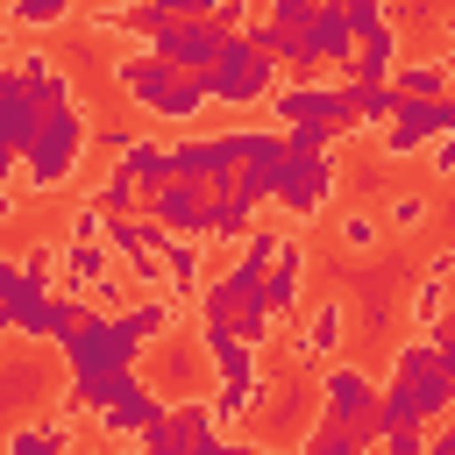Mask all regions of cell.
<instances>
[{
    "label": "cell",
    "instance_id": "cell-23",
    "mask_svg": "<svg viewBox=\"0 0 455 455\" xmlns=\"http://www.w3.org/2000/svg\"><path fill=\"white\" fill-rule=\"evenodd\" d=\"M263 299H270V313H299V299H306V242H284V256L270 263V284H263Z\"/></svg>",
    "mask_w": 455,
    "mask_h": 455
},
{
    "label": "cell",
    "instance_id": "cell-52",
    "mask_svg": "<svg viewBox=\"0 0 455 455\" xmlns=\"http://www.w3.org/2000/svg\"><path fill=\"white\" fill-rule=\"evenodd\" d=\"M299 455H320V448H299Z\"/></svg>",
    "mask_w": 455,
    "mask_h": 455
},
{
    "label": "cell",
    "instance_id": "cell-26",
    "mask_svg": "<svg viewBox=\"0 0 455 455\" xmlns=\"http://www.w3.org/2000/svg\"><path fill=\"white\" fill-rule=\"evenodd\" d=\"M121 171H128L149 199H156L164 185H178V171H171V142H156V135H135V149L121 156Z\"/></svg>",
    "mask_w": 455,
    "mask_h": 455
},
{
    "label": "cell",
    "instance_id": "cell-19",
    "mask_svg": "<svg viewBox=\"0 0 455 455\" xmlns=\"http://www.w3.org/2000/svg\"><path fill=\"white\" fill-rule=\"evenodd\" d=\"M78 327H85V306H78L71 291H50V299H43V306L21 320V334H14V341H36V348H64Z\"/></svg>",
    "mask_w": 455,
    "mask_h": 455
},
{
    "label": "cell",
    "instance_id": "cell-15",
    "mask_svg": "<svg viewBox=\"0 0 455 455\" xmlns=\"http://www.w3.org/2000/svg\"><path fill=\"white\" fill-rule=\"evenodd\" d=\"M36 398H57V391H50L43 363H36V341H14V348L0 355V405H7L14 419H36Z\"/></svg>",
    "mask_w": 455,
    "mask_h": 455
},
{
    "label": "cell",
    "instance_id": "cell-5",
    "mask_svg": "<svg viewBox=\"0 0 455 455\" xmlns=\"http://www.w3.org/2000/svg\"><path fill=\"white\" fill-rule=\"evenodd\" d=\"M228 43H235V28H220L213 14H185V21H171V28H156L142 50H156L171 71H185V78H206L220 57H228Z\"/></svg>",
    "mask_w": 455,
    "mask_h": 455
},
{
    "label": "cell",
    "instance_id": "cell-35",
    "mask_svg": "<svg viewBox=\"0 0 455 455\" xmlns=\"http://www.w3.org/2000/svg\"><path fill=\"white\" fill-rule=\"evenodd\" d=\"M391 114H398L391 85H355V128H391Z\"/></svg>",
    "mask_w": 455,
    "mask_h": 455
},
{
    "label": "cell",
    "instance_id": "cell-16",
    "mask_svg": "<svg viewBox=\"0 0 455 455\" xmlns=\"http://www.w3.org/2000/svg\"><path fill=\"white\" fill-rule=\"evenodd\" d=\"M57 284L78 299V291H100L114 299V249L107 242H64L57 249Z\"/></svg>",
    "mask_w": 455,
    "mask_h": 455
},
{
    "label": "cell",
    "instance_id": "cell-48",
    "mask_svg": "<svg viewBox=\"0 0 455 455\" xmlns=\"http://www.w3.org/2000/svg\"><path fill=\"white\" fill-rule=\"evenodd\" d=\"M405 14H412V21H427V14H441V0H412Z\"/></svg>",
    "mask_w": 455,
    "mask_h": 455
},
{
    "label": "cell",
    "instance_id": "cell-50",
    "mask_svg": "<svg viewBox=\"0 0 455 455\" xmlns=\"http://www.w3.org/2000/svg\"><path fill=\"white\" fill-rule=\"evenodd\" d=\"M448 36H455V14H448Z\"/></svg>",
    "mask_w": 455,
    "mask_h": 455
},
{
    "label": "cell",
    "instance_id": "cell-1",
    "mask_svg": "<svg viewBox=\"0 0 455 455\" xmlns=\"http://www.w3.org/2000/svg\"><path fill=\"white\" fill-rule=\"evenodd\" d=\"M441 419H455V377H448L441 348L434 341H398V370L377 398V427L391 434V427H441Z\"/></svg>",
    "mask_w": 455,
    "mask_h": 455
},
{
    "label": "cell",
    "instance_id": "cell-2",
    "mask_svg": "<svg viewBox=\"0 0 455 455\" xmlns=\"http://www.w3.org/2000/svg\"><path fill=\"white\" fill-rule=\"evenodd\" d=\"M114 85H121V92H128L142 114H156V121H199V114L213 107L206 78H185V71H171L156 50L114 57Z\"/></svg>",
    "mask_w": 455,
    "mask_h": 455
},
{
    "label": "cell",
    "instance_id": "cell-34",
    "mask_svg": "<svg viewBox=\"0 0 455 455\" xmlns=\"http://www.w3.org/2000/svg\"><path fill=\"white\" fill-rule=\"evenodd\" d=\"M71 7L78 0H7V21L14 28H57V21H71Z\"/></svg>",
    "mask_w": 455,
    "mask_h": 455
},
{
    "label": "cell",
    "instance_id": "cell-41",
    "mask_svg": "<svg viewBox=\"0 0 455 455\" xmlns=\"http://www.w3.org/2000/svg\"><path fill=\"white\" fill-rule=\"evenodd\" d=\"M263 7H270L263 21H277V28H291V36H299V28L313 21V7H320V0H263Z\"/></svg>",
    "mask_w": 455,
    "mask_h": 455
},
{
    "label": "cell",
    "instance_id": "cell-24",
    "mask_svg": "<svg viewBox=\"0 0 455 455\" xmlns=\"http://www.w3.org/2000/svg\"><path fill=\"white\" fill-rule=\"evenodd\" d=\"M7 455H71V419H57V412L14 419L7 427Z\"/></svg>",
    "mask_w": 455,
    "mask_h": 455
},
{
    "label": "cell",
    "instance_id": "cell-29",
    "mask_svg": "<svg viewBox=\"0 0 455 455\" xmlns=\"http://www.w3.org/2000/svg\"><path fill=\"white\" fill-rule=\"evenodd\" d=\"M164 284H171V299H185V291H206V284H213V277H206V263H199V242L164 235Z\"/></svg>",
    "mask_w": 455,
    "mask_h": 455
},
{
    "label": "cell",
    "instance_id": "cell-47",
    "mask_svg": "<svg viewBox=\"0 0 455 455\" xmlns=\"http://www.w3.org/2000/svg\"><path fill=\"white\" fill-rule=\"evenodd\" d=\"M434 171H441V178H455V135H441V149H434Z\"/></svg>",
    "mask_w": 455,
    "mask_h": 455
},
{
    "label": "cell",
    "instance_id": "cell-38",
    "mask_svg": "<svg viewBox=\"0 0 455 455\" xmlns=\"http://www.w3.org/2000/svg\"><path fill=\"white\" fill-rule=\"evenodd\" d=\"M306 448H320V455H370V441H355L348 427H327V419L313 427V441H306Z\"/></svg>",
    "mask_w": 455,
    "mask_h": 455
},
{
    "label": "cell",
    "instance_id": "cell-49",
    "mask_svg": "<svg viewBox=\"0 0 455 455\" xmlns=\"http://www.w3.org/2000/svg\"><path fill=\"white\" fill-rule=\"evenodd\" d=\"M441 114H448V135H455V92H448V100H441Z\"/></svg>",
    "mask_w": 455,
    "mask_h": 455
},
{
    "label": "cell",
    "instance_id": "cell-12",
    "mask_svg": "<svg viewBox=\"0 0 455 455\" xmlns=\"http://www.w3.org/2000/svg\"><path fill=\"white\" fill-rule=\"evenodd\" d=\"M36 128H43V107H36V92H28V78L7 64L0 71V156L21 171V156H28V142H36Z\"/></svg>",
    "mask_w": 455,
    "mask_h": 455
},
{
    "label": "cell",
    "instance_id": "cell-11",
    "mask_svg": "<svg viewBox=\"0 0 455 455\" xmlns=\"http://www.w3.org/2000/svg\"><path fill=\"white\" fill-rule=\"evenodd\" d=\"M299 50H306V64H299V78H306V71H327L334 57L348 64V57H355V28H348V0H320V7H313V21L299 28Z\"/></svg>",
    "mask_w": 455,
    "mask_h": 455
},
{
    "label": "cell",
    "instance_id": "cell-37",
    "mask_svg": "<svg viewBox=\"0 0 455 455\" xmlns=\"http://www.w3.org/2000/svg\"><path fill=\"white\" fill-rule=\"evenodd\" d=\"M348 28H355V43H370V36L398 28V21H391V7H384V0H348Z\"/></svg>",
    "mask_w": 455,
    "mask_h": 455
},
{
    "label": "cell",
    "instance_id": "cell-17",
    "mask_svg": "<svg viewBox=\"0 0 455 455\" xmlns=\"http://www.w3.org/2000/svg\"><path fill=\"white\" fill-rule=\"evenodd\" d=\"M434 135H448L441 100H398V114H391V128H384V156H412V149H427Z\"/></svg>",
    "mask_w": 455,
    "mask_h": 455
},
{
    "label": "cell",
    "instance_id": "cell-21",
    "mask_svg": "<svg viewBox=\"0 0 455 455\" xmlns=\"http://www.w3.org/2000/svg\"><path fill=\"white\" fill-rule=\"evenodd\" d=\"M391 78H398V28L355 43V57L341 64V85H391Z\"/></svg>",
    "mask_w": 455,
    "mask_h": 455
},
{
    "label": "cell",
    "instance_id": "cell-36",
    "mask_svg": "<svg viewBox=\"0 0 455 455\" xmlns=\"http://www.w3.org/2000/svg\"><path fill=\"white\" fill-rule=\"evenodd\" d=\"M291 135V156H327L334 142H341V128H327V121H299V128H284Z\"/></svg>",
    "mask_w": 455,
    "mask_h": 455
},
{
    "label": "cell",
    "instance_id": "cell-4",
    "mask_svg": "<svg viewBox=\"0 0 455 455\" xmlns=\"http://www.w3.org/2000/svg\"><path fill=\"white\" fill-rule=\"evenodd\" d=\"M85 107H64V114H43V128H36V142H28V156H21V192H57V185H71L78 178V156H85Z\"/></svg>",
    "mask_w": 455,
    "mask_h": 455
},
{
    "label": "cell",
    "instance_id": "cell-46",
    "mask_svg": "<svg viewBox=\"0 0 455 455\" xmlns=\"http://www.w3.org/2000/svg\"><path fill=\"white\" fill-rule=\"evenodd\" d=\"M427 455H455V419H441V427H434V441H427Z\"/></svg>",
    "mask_w": 455,
    "mask_h": 455
},
{
    "label": "cell",
    "instance_id": "cell-22",
    "mask_svg": "<svg viewBox=\"0 0 455 455\" xmlns=\"http://www.w3.org/2000/svg\"><path fill=\"white\" fill-rule=\"evenodd\" d=\"M135 391H142L135 370H107V377H71L64 398H71V412H92V419H100L107 405H121V398H135Z\"/></svg>",
    "mask_w": 455,
    "mask_h": 455
},
{
    "label": "cell",
    "instance_id": "cell-42",
    "mask_svg": "<svg viewBox=\"0 0 455 455\" xmlns=\"http://www.w3.org/2000/svg\"><path fill=\"white\" fill-rule=\"evenodd\" d=\"M270 320H277L270 306H249V313H235V334H242L249 348H263V334H270Z\"/></svg>",
    "mask_w": 455,
    "mask_h": 455
},
{
    "label": "cell",
    "instance_id": "cell-51",
    "mask_svg": "<svg viewBox=\"0 0 455 455\" xmlns=\"http://www.w3.org/2000/svg\"><path fill=\"white\" fill-rule=\"evenodd\" d=\"M121 7H142V0H121Z\"/></svg>",
    "mask_w": 455,
    "mask_h": 455
},
{
    "label": "cell",
    "instance_id": "cell-28",
    "mask_svg": "<svg viewBox=\"0 0 455 455\" xmlns=\"http://www.w3.org/2000/svg\"><path fill=\"white\" fill-rule=\"evenodd\" d=\"M341 334H348V313H341V299H320V306H313V320H306V334H299V355H306V363H334Z\"/></svg>",
    "mask_w": 455,
    "mask_h": 455
},
{
    "label": "cell",
    "instance_id": "cell-7",
    "mask_svg": "<svg viewBox=\"0 0 455 455\" xmlns=\"http://www.w3.org/2000/svg\"><path fill=\"white\" fill-rule=\"evenodd\" d=\"M57 249H21V256H0V327L21 334V320L57 291Z\"/></svg>",
    "mask_w": 455,
    "mask_h": 455
},
{
    "label": "cell",
    "instance_id": "cell-13",
    "mask_svg": "<svg viewBox=\"0 0 455 455\" xmlns=\"http://www.w3.org/2000/svg\"><path fill=\"white\" fill-rule=\"evenodd\" d=\"M334 185H341V164L334 156H284V178H277V206L284 213H320L327 199H334Z\"/></svg>",
    "mask_w": 455,
    "mask_h": 455
},
{
    "label": "cell",
    "instance_id": "cell-40",
    "mask_svg": "<svg viewBox=\"0 0 455 455\" xmlns=\"http://www.w3.org/2000/svg\"><path fill=\"white\" fill-rule=\"evenodd\" d=\"M427 441H434L427 427H391V434L377 441V455H427Z\"/></svg>",
    "mask_w": 455,
    "mask_h": 455
},
{
    "label": "cell",
    "instance_id": "cell-20",
    "mask_svg": "<svg viewBox=\"0 0 455 455\" xmlns=\"http://www.w3.org/2000/svg\"><path fill=\"white\" fill-rule=\"evenodd\" d=\"M164 412H171V405H164V391H156V384H142L135 398H121V405H107V412H100V434H107V441H142Z\"/></svg>",
    "mask_w": 455,
    "mask_h": 455
},
{
    "label": "cell",
    "instance_id": "cell-3",
    "mask_svg": "<svg viewBox=\"0 0 455 455\" xmlns=\"http://www.w3.org/2000/svg\"><path fill=\"white\" fill-rule=\"evenodd\" d=\"M199 363L213 370V412H220V419L256 412L263 377H256V348L235 334V320H199Z\"/></svg>",
    "mask_w": 455,
    "mask_h": 455
},
{
    "label": "cell",
    "instance_id": "cell-10",
    "mask_svg": "<svg viewBox=\"0 0 455 455\" xmlns=\"http://www.w3.org/2000/svg\"><path fill=\"white\" fill-rule=\"evenodd\" d=\"M71 377H107V370H135V348L114 334V313H85V327L57 348Z\"/></svg>",
    "mask_w": 455,
    "mask_h": 455
},
{
    "label": "cell",
    "instance_id": "cell-31",
    "mask_svg": "<svg viewBox=\"0 0 455 455\" xmlns=\"http://www.w3.org/2000/svg\"><path fill=\"white\" fill-rule=\"evenodd\" d=\"M242 36H249V43H256V57H270V64H291V71L306 64L299 36H291V28H277V21H256V28H242Z\"/></svg>",
    "mask_w": 455,
    "mask_h": 455
},
{
    "label": "cell",
    "instance_id": "cell-8",
    "mask_svg": "<svg viewBox=\"0 0 455 455\" xmlns=\"http://www.w3.org/2000/svg\"><path fill=\"white\" fill-rule=\"evenodd\" d=\"M377 398H384V384H377L363 363H327V370H320V419H327V427L363 434V427L377 419Z\"/></svg>",
    "mask_w": 455,
    "mask_h": 455
},
{
    "label": "cell",
    "instance_id": "cell-44",
    "mask_svg": "<svg viewBox=\"0 0 455 455\" xmlns=\"http://www.w3.org/2000/svg\"><path fill=\"white\" fill-rule=\"evenodd\" d=\"M192 455H256V448H249V441H228V434L213 427V434H199V441H192Z\"/></svg>",
    "mask_w": 455,
    "mask_h": 455
},
{
    "label": "cell",
    "instance_id": "cell-43",
    "mask_svg": "<svg viewBox=\"0 0 455 455\" xmlns=\"http://www.w3.org/2000/svg\"><path fill=\"white\" fill-rule=\"evenodd\" d=\"M341 249H377V220L370 213H348L341 220Z\"/></svg>",
    "mask_w": 455,
    "mask_h": 455
},
{
    "label": "cell",
    "instance_id": "cell-25",
    "mask_svg": "<svg viewBox=\"0 0 455 455\" xmlns=\"http://www.w3.org/2000/svg\"><path fill=\"white\" fill-rule=\"evenodd\" d=\"M398 100H448L455 92V57H427V64H398L391 78Z\"/></svg>",
    "mask_w": 455,
    "mask_h": 455
},
{
    "label": "cell",
    "instance_id": "cell-27",
    "mask_svg": "<svg viewBox=\"0 0 455 455\" xmlns=\"http://www.w3.org/2000/svg\"><path fill=\"white\" fill-rule=\"evenodd\" d=\"M164 327H178V306H164V299H142V306H121V313H114V334H121L135 355H142Z\"/></svg>",
    "mask_w": 455,
    "mask_h": 455
},
{
    "label": "cell",
    "instance_id": "cell-6",
    "mask_svg": "<svg viewBox=\"0 0 455 455\" xmlns=\"http://www.w3.org/2000/svg\"><path fill=\"white\" fill-rule=\"evenodd\" d=\"M206 92H213V107H256V100H277V64L256 57L249 36H235L228 57L206 71Z\"/></svg>",
    "mask_w": 455,
    "mask_h": 455
},
{
    "label": "cell",
    "instance_id": "cell-14",
    "mask_svg": "<svg viewBox=\"0 0 455 455\" xmlns=\"http://www.w3.org/2000/svg\"><path fill=\"white\" fill-rule=\"evenodd\" d=\"M142 213H149L164 235H178V242H206V228H213V192H206V185H164Z\"/></svg>",
    "mask_w": 455,
    "mask_h": 455
},
{
    "label": "cell",
    "instance_id": "cell-32",
    "mask_svg": "<svg viewBox=\"0 0 455 455\" xmlns=\"http://www.w3.org/2000/svg\"><path fill=\"white\" fill-rule=\"evenodd\" d=\"M256 235V206H242V199H213V228H206V242H249Z\"/></svg>",
    "mask_w": 455,
    "mask_h": 455
},
{
    "label": "cell",
    "instance_id": "cell-45",
    "mask_svg": "<svg viewBox=\"0 0 455 455\" xmlns=\"http://www.w3.org/2000/svg\"><path fill=\"white\" fill-rule=\"evenodd\" d=\"M213 21L242 36V28H249V0H213Z\"/></svg>",
    "mask_w": 455,
    "mask_h": 455
},
{
    "label": "cell",
    "instance_id": "cell-30",
    "mask_svg": "<svg viewBox=\"0 0 455 455\" xmlns=\"http://www.w3.org/2000/svg\"><path fill=\"white\" fill-rule=\"evenodd\" d=\"M142 199H149V192H142L128 171H114V178H100V185H92V206H100L107 220H135V206H142Z\"/></svg>",
    "mask_w": 455,
    "mask_h": 455
},
{
    "label": "cell",
    "instance_id": "cell-53",
    "mask_svg": "<svg viewBox=\"0 0 455 455\" xmlns=\"http://www.w3.org/2000/svg\"><path fill=\"white\" fill-rule=\"evenodd\" d=\"M256 455H263V448H256Z\"/></svg>",
    "mask_w": 455,
    "mask_h": 455
},
{
    "label": "cell",
    "instance_id": "cell-9",
    "mask_svg": "<svg viewBox=\"0 0 455 455\" xmlns=\"http://www.w3.org/2000/svg\"><path fill=\"white\" fill-rule=\"evenodd\" d=\"M270 114H277V128H299V121L355 128V85H320V78H291V85H277Z\"/></svg>",
    "mask_w": 455,
    "mask_h": 455
},
{
    "label": "cell",
    "instance_id": "cell-39",
    "mask_svg": "<svg viewBox=\"0 0 455 455\" xmlns=\"http://www.w3.org/2000/svg\"><path fill=\"white\" fill-rule=\"evenodd\" d=\"M419 220H434V199L427 192H391V228H419Z\"/></svg>",
    "mask_w": 455,
    "mask_h": 455
},
{
    "label": "cell",
    "instance_id": "cell-18",
    "mask_svg": "<svg viewBox=\"0 0 455 455\" xmlns=\"http://www.w3.org/2000/svg\"><path fill=\"white\" fill-rule=\"evenodd\" d=\"M14 71L28 78V92H36V107H43V114H64V107H78V92H71V71L57 64V50H21V57H14Z\"/></svg>",
    "mask_w": 455,
    "mask_h": 455
},
{
    "label": "cell",
    "instance_id": "cell-33",
    "mask_svg": "<svg viewBox=\"0 0 455 455\" xmlns=\"http://www.w3.org/2000/svg\"><path fill=\"white\" fill-rule=\"evenodd\" d=\"M135 455H192V427L178 419V405H171V412L142 434V448H135Z\"/></svg>",
    "mask_w": 455,
    "mask_h": 455
}]
</instances>
